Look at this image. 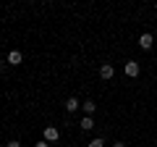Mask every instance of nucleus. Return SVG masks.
<instances>
[{
	"label": "nucleus",
	"instance_id": "6",
	"mask_svg": "<svg viewBox=\"0 0 157 147\" xmlns=\"http://www.w3.org/2000/svg\"><path fill=\"white\" fill-rule=\"evenodd\" d=\"M66 110H68V116L76 113V110H81V102H78L76 97H68V100H66Z\"/></svg>",
	"mask_w": 157,
	"mask_h": 147
},
{
	"label": "nucleus",
	"instance_id": "12",
	"mask_svg": "<svg viewBox=\"0 0 157 147\" xmlns=\"http://www.w3.org/2000/svg\"><path fill=\"white\" fill-rule=\"evenodd\" d=\"M110 147H126V145H123V142H113Z\"/></svg>",
	"mask_w": 157,
	"mask_h": 147
},
{
	"label": "nucleus",
	"instance_id": "9",
	"mask_svg": "<svg viewBox=\"0 0 157 147\" xmlns=\"http://www.w3.org/2000/svg\"><path fill=\"white\" fill-rule=\"evenodd\" d=\"M86 147H105V139H102V137H97V139H92Z\"/></svg>",
	"mask_w": 157,
	"mask_h": 147
},
{
	"label": "nucleus",
	"instance_id": "7",
	"mask_svg": "<svg viewBox=\"0 0 157 147\" xmlns=\"http://www.w3.org/2000/svg\"><path fill=\"white\" fill-rule=\"evenodd\" d=\"M24 61V55L18 50H13V53H8V66H18V63Z\"/></svg>",
	"mask_w": 157,
	"mask_h": 147
},
{
	"label": "nucleus",
	"instance_id": "4",
	"mask_svg": "<svg viewBox=\"0 0 157 147\" xmlns=\"http://www.w3.org/2000/svg\"><path fill=\"white\" fill-rule=\"evenodd\" d=\"M113 76H115V68H113V63H102V66H100V79L110 81Z\"/></svg>",
	"mask_w": 157,
	"mask_h": 147
},
{
	"label": "nucleus",
	"instance_id": "1",
	"mask_svg": "<svg viewBox=\"0 0 157 147\" xmlns=\"http://www.w3.org/2000/svg\"><path fill=\"white\" fill-rule=\"evenodd\" d=\"M42 139H45L47 145H55V142L60 139V129H58V126H45V131H42Z\"/></svg>",
	"mask_w": 157,
	"mask_h": 147
},
{
	"label": "nucleus",
	"instance_id": "3",
	"mask_svg": "<svg viewBox=\"0 0 157 147\" xmlns=\"http://www.w3.org/2000/svg\"><path fill=\"white\" fill-rule=\"evenodd\" d=\"M152 45H155V37H152L149 32L139 34V47H141V50H152Z\"/></svg>",
	"mask_w": 157,
	"mask_h": 147
},
{
	"label": "nucleus",
	"instance_id": "8",
	"mask_svg": "<svg viewBox=\"0 0 157 147\" xmlns=\"http://www.w3.org/2000/svg\"><path fill=\"white\" fill-rule=\"evenodd\" d=\"M81 110H84V116H94V110H97V105L92 100H84L81 102Z\"/></svg>",
	"mask_w": 157,
	"mask_h": 147
},
{
	"label": "nucleus",
	"instance_id": "13",
	"mask_svg": "<svg viewBox=\"0 0 157 147\" xmlns=\"http://www.w3.org/2000/svg\"><path fill=\"white\" fill-rule=\"evenodd\" d=\"M0 147H3V145H0Z\"/></svg>",
	"mask_w": 157,
	"mask_h": 147
},
{
	"label": "nucleus",
	"instance_id": "2",
	"mask_svg": "<svg viewBox=\"0 0 157 147\" xmlns=\"http://www.w3.org/2000/svg\"><path fill=\"white\" fill-rule=\"evenodd\" d=\"M123 74L126 76H131V79H136L141 74V66H139V61H126V66H123Z\"/></svg>",
	"mask_w": 157,
	"mask_h": 147
},
{
	"label": "nucleus",
	"instance_id": "5",
	"mask_svg": "<svg viewBox=\"0 0 157 147\" xmlns=\"http://www.w3.org/2000/svg\"><path fill=\"white\" fill-rule=\"evenodd\" d=\"M94 118H92V116H84V118H81V121H78V129H81V131H92V129H94Z\"/></svg>",
	"mask_w": 157,
	"mask_h": 147
},
{
	"label": "nucleus",
	"instance_id": "10",
	"mask_svg": "<svg viewBox=\"0 0 157 147\" xmlns=\"http://www.w3.org/2000/svg\"><path fill=\"white\" fill-rule=\"evenodd\" d=\"M6 147H21V142H18V139H11V142H8Z\"/></svg>",
	"mask_w": 157,
	"mask_h": 147
},
{
	"label": "nucleus",
	"instance_id": "11",
	"mask_svg": "<svg viewBox=\"0 0 157 147\" xmlns=\"http://www.w3.org/2000/svg\"><path fill=\"white\" fill-rule=\"evenodd\" d=\"M34 147H50V145H47L45 139H39V142H37V145H34Z\"/></svg>",
	"mask_w": 157,
	"mask_h": 147
}]
</instances>
